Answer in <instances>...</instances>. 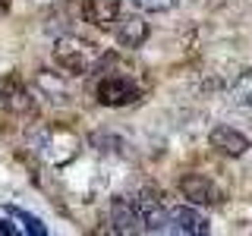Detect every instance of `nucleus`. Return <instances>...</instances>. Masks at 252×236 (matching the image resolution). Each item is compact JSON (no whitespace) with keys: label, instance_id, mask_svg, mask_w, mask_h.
<instances>
[{"label":"nucleus","instance_id":"f257e3e1","mask_svg":"<svg viewBox=\"0 0 252 236\" xmlns=\"http://www.w3.org/2000/svg\"><path fill=\"white\" fill-rule=\"evenodd\" d=\"M107 54L82 35H63L54 44V63L69 76H89L104 66Z\"/></svg>","mask_w":252,"mask_h":236},{"label":"nucleus","instance_id":"f03ea898","mask_svg":"<svg viewBox=\"0 0 252 236\" xmlns=\"http://www.w3.org/2000/svg\"><path fill=\"white\" fill-rule=\"evenodd\" d=\"M29 145L44 164H51V167H66L79 154L82 139H79L73 129H66V126H41V129H35L29 136Z\"/></svg>","mask_w":252,"mask_h":236},{"label":"nucleus","instance_id":"7ed1b4c3","mask_svg":"<svg viewBox=\"0 0 252 236\" xmlns=\"http://www.w3.org/2000/svg\"><path fill=\"white\" fill-rule=\"evenodd\" d=\"M94 98L104 107H126V104H136L142 98V85L132 82V76L104 73L98 79V85H94Z\"/></svg>","mask_w":252,"mask_h":236},{"label":"nucleus","instance_id":"20e7f679","mask_svg":"<svg viewBox=\"0 0 252 236\" xmlns=\"http://www.w3.org/2000/svg\"><path fill=\"white\" fill-rule=\"evenodd\" d=\"M180 192H183V199H189L192 205H202V208H218V205H224L220 186L215 179H208L205 173H186V177L180 179Z\"/></svg>","mask_w":252,"mask_h":236},{"label":"nucleus","instance_id":"39448f33","mask_svg":"<svg viewBox=\"0 0 252 236\" xmlns=\"http://www.w3.org/2000/svg\"><path fill=\"white\" fill-rule=\"evenodd\" d=\"M110 224H114L117 233H142L145 230L139 195H117L110 202Z\"/></svg>","mask_w":252,"mask_h":236},{"label":"nucleus","instance_id":"423d86ee","mask_svg":"<svg viewBox=\"0 0 252 236\" xmlns=\"http://www.w3.org/2000/svg\"><path fill=\"white\" fill-rule=\"evenodd\" d=\"M0 98H3L6 110H13V114H19V117L35 114V98H32L29 85L22 82V76H16V73H6L0 79Z\"/></svg>","mask_w":252,"mask_h":236},{"label":"nucleus","instance_id":"0eeeda50","mask_svg":"<svg viewBox=\"0 0 252 236\" xmlns=\"http://www.w3.org/2000/svg\"><path fill=\"white\" fill-rule=\"evenodd\" d=\"M208 145L224 157H243L249 151V139L240 129H233V126H215L208 136Z\"/></svg>","mask_w":252,"mask_h":236},{"label":"nucleus","instance_id":"6e6552de","mask_svg":"<svg viewBox=\"0 0 252 236\" xmlns=\"http://www.w3.org/2000/svg\"><path fill=\"white\" fill-rule=\"evenodd\" d=\"M142 220H145V233H170V211L158 199V192H142L139 195Z\"/></svg>","mask_w":252,"mask_h":236},{"label":"nucleus","instance_id":"1a4fd4ad","mask_svg":"<svg viewBox=\"0 0 252 236\" xmlns=\"http://www.w3.org/2000/svg\"><path fill=\"white\" fill-rule=\"evenodd\" d=\"M120 6L123 0H82V16L94 29H114V22L120 19Z\"/></svg>","mask_w":252,"mask_h":236},{"label":"nucleus","instance_id":"9d476101","mask_svg":"<svg viewBox=\"0 0 252 236\" xmlns=\"http://www.w3.org/2000/svg\"><path fill=\"white\" fill-rule=\"evenodd\" d=\"M208 220L205 214H199L195 208H170V233H180V236H202L208 233Z\"/></svg>","mask_w":252,"mask_h":236},{"label":"nucleus","instance_id":"9b49d317","mask_svg":"<svg viewBox=\"0 0 252 236\" xmlns=\"http://www.w3.org/2000/svg\"><path fill=\"white\" fill-rule=\"evenodd\" d=\"M114 38H117L120 47L132 51V47H139L148 38V22L142 19V16H120V19H117V29H114Z\"/></svg>","mask_w":252,"mask_h":236},{"label":"nucleus","instance_id":"f8f14e48","mask_svg":"<svg viewBox=\"0 0 252 236\" xmlns=\"http://www.w3.org/2000/svg\"><path fill=\"white\" fill-rule=\"evenodd\" d=\"M227 101H230V107L240 117L252 120V69H243V73L236 76V82L230 85V91H227Z\"/></svg>","mask_w":252,"mask_h":236},{"label":"nucleus","instance_id":"ddd939ff","mask_svg":"<svg viewBox=\"0 0 252 236\" xmlns=\"http://www.w3.org/2000/svg\"><path fill=\"white\" fill-rule=\"evenodd\" d=\"M6 214H10L13 220H19L22 230H26L29 236H47V227H44L35 214H29V211H22V208H16V205H10V208H6Z\"/></svg>","mask_w":252,"mask_h":236},{"label":"nucleus","instance_id":"4468645a","mask_svg":"<svg viewBox=\"0 0 252 236\" xmlns=\"http://www.w3.org/2000/svg\"><path fill=\"white\" fill-rule=\"evenodd\" d=\"M132 3L145 13H167V10L177 6V0H132Z\"/></svg>","mask_w":252,"mask_h":236},{"label":"nucleus","instance_id":"2eb2a0df","mask_svg":"<svg viewBox=\"0 0 252 236\" xmlns=\"http://www.w3.org/2000/svg\"><path fill=\"white\" fill-rule=\"evenodd\" d=\"M19 233H26L22 227H13L10 220H0V236H19Z\"/></svg>","mask_w":252,"mask_h":236},{"label":"nucleus","instance_id":"dca6fc26","mask_svg":"<svg viewBox=\"0 0 252 236\" xmlns=\"http://www.w3.org/2000/svg\"><path fill=\"white\" fill-rule=\"evenodd\" d=\"M6 6H10V0H0V13H6Z\"/></svg>","mask_w":252,"mask_h":236},{"label":"nucleus","instance_id":"f3484780","mask_svg":"<svg viewBox=\"0 0 252 236\" xmlns=\"http://www.w3.org/2000/svg\"><path fill=\"white\" fill-rule=\"evenodd\" d=\"M0 107H3V98H0Z\"/></svg>","mask_w":252,"mask_h":236}]
</instances>
